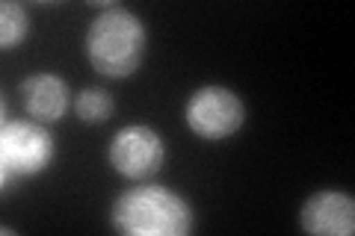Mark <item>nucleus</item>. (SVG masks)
<instances>
[{
  "mask_svg": "<svg viewBox=\"0 0 355 236\" xmlns=\"http://www.w3.org/2000/svg\"><path fill=\"white\" fill-rule=\"evenodd\" d=\"M83 48L89 65L107 80H125L139 71L148 48L146 24L137 12L125 6L101 9L86 30Z\"/></svg>",
  "mask_w": 355,
  "mask_h": 236,
  "instance_id": "nucleus-1",
  "label": "nucleus"
},
{
  "mask_svg": "<svg viewBox=\"0 0 355 236\" xmlns=\"http://www.w3.org/2000/svg\"><path fill=\"white\" fill-rule=\"evenodd\" d=\"M110 224L125 236H187L196 228V212L175 189L146 183L113 201Z\"/></svg>",
  "mask_w": 355,
  "mask_h": 236,
  "instance_id": "nucleus-2",
  "label": "nucleus"
},
{
  "mask_svg": "<svg viewBox=\"0 0 355 236\" xmlns=\"http://www.w3.org/2000/svg\"><path fill=\"white\" fill-rule=\"evenodd\" d=\"M57 156V142L39 121H3L0 127V186L9 195L21 181H30Z\"/></svg>",
  "mask_w": 355,
  "mask_h": 236,
  "instance_id": "nucleus-3",
  "label": "nucleus"
},
{
  "mask_svg": "<svg viewBox=\"0 0 355 236\" xmlns=\"http://www.w3.org/2000/svg\"><path fill=\"white\" fill-rule=\"evenodd\" d=\"M184 118L198 139L222 142L246 125V104L225 86H202L187 98Z\"/></svg>",
  "mask_w": 355,
  "mask_h": 236,
  "instance_id": "nucleus-4",
  "label": "nucleus"
},
{
  "mask_svg": "<svg viewBox=\"0 0 355 236\" xmlns=\"http://www.w3.org/2000/svg\"><path fill=\"white\" fill-rule=\"evenodd\" d=\"M107 160L128 181H148L166 163L163 136L148 125H128L110 139Z\"/></svg>",
  "mask_w": 355,
  "mask_h": 236,
  "instance_id": "nucleus-5",
  "label": "nucleus"
},
{
  "mask_svg": "<svg viewBox=\"0 0 355 236\" xmlns=\"http://www.w3.org/2000/svg\"><path fill=\"white\" fill-rule=\"evenodd\" d=\"M299 224L314 236H352L355 198L343 189H320L299 210Z\"/></svg>",
  "mask_w": 355,
  "mask_h": 236,
  "instance_id": "nucleus-6",
  "label": "nucleus"
},
{
  "mask_svg": "<svg viewBox=\"0 0 355 236\" xmlns=\"http://www.w3.org/2000/svg\"><path fill=\"white\" fill-rule=\"evenodd\" d=\"M21 104H24L27 116L36 118L39 125H53V121H62L65 112L71 107V92L65 86L62 77L51 74V71H39L30 74L18 89Z\"/></svg>",
  "mask_w": 355,
  "mask_h": 236,
  "instance_id": "nucleus-7",
  "label": "nucleus"
},
{
  "mask_svg": "<svg viewBox=\"0 0 355 236\" xmlns=\"http://www.w3.org/2000/svg\"><path fill=\"white\" fill-rule=\"evenodd\" d=\"M30 33V18L27 9L15 3V0H3L0 3V48L15 51Z\"/></svg>",
  "mask_w": 355,
  "mask_h": 236,
  "instance_id": "nucleus-8",
  "label": "nucleus"
},
{
  "mask_svg": "<svg viewBox=\"0 0 355 236\" xmlns=\"http://www.w3.org/2000/svg\"><path fill=\"white\" fill-rule=\"evenodd\" d=\"M74 112L83 125H101V121L113 116V98L104 89H83L74 98Z\"/></svg>",
  "mask_w": 355,
  "mask_h": 236,
  "instance_id": "nucleus-9",
  "label": "nucleus"
}]
</instances>
